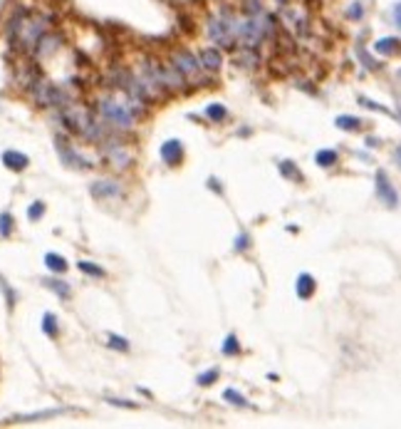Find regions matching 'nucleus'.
<instances>
[{
    "label": "nucleus",
    "mask_w": 401,
    "mask_h": 429,
    "mask_svg": "<svg viewBox=\"0 0 401 429\" xmlns=\"http://www.w3.org/2000/svg\"><path fill=\"white\" fill-rule=\"evenodd\" d=\"M357 55H359V58L364 60V65H367L369 70H376V67H379V62H376V60H369V58H367V52H364V47H359V50H357Z\"/></svg>",
    "instance_id": "32"
},
{
    "label": "nucleus",
    "mask_w": 401,
    "mask_h": 429,
    "mask_svg": "<svg viewBox=\"0 0 401 429\" xmlns=\"http://www.w3.org/2000/svg\"><path fill=\"white\" fill-rule=\"evenodd\" d=\"M208 32H211V38H213L218 45H223V47H233L235 38L228 32L225 20H221V17H213V20H211V25H208Z\"/></svg>",
    "instance_id": "5"
},
{
    "label": "nucleus",
    "mask_w": 401,
    "mask_h": 429,
    "mask_svg": "<svg viewBox=\"0 0 401 429\" xmlns=\"http://www.w3.org/2000/svg\"><path fill=\"white\" fill-rule=\"evenodd\" d=\"M109 404H114V407H126V409H134V407H137L134 402H126V400H109Z\"/></svg>",
    "instance_id": "35"
},
{
    "label": "nucleus",
    "mask_w": 401,
    "mask_h": 429,
    "mask_svg": "<svg viewBox=\"0 0 401 429\" xmlns=\"http://www.w3.org/2000/svg\"><path fill=\"white\" fill-rule=\"evenodd\" d=\"M206 117L216 124V122H223L225 117H228V109L223 107V104H208L206 107Z\"/></svg>",
    "instance_id": "15"
},
{
    "label": "nucleus",
    "mask_w": 401,
    "mask_h": 429,
    "mask_svg": "<svg viewBox=\"0 0 401 429\" xmlns=\"http://www.w3.org/2000/svg\"><path fill=\"white\" fill-rule=\"evenodd\" d=\"M3 164L10 169V172H23V169H28L30 159L23 154V152H15V149H8V152H3Z\"/></svg>",
    "instance_id": "9"
},
{
    "label": "nucleus",
    "mask_w": 401,
    "mask_h": 429,
    "mask_svg": "<svg viewBox=\"0 0 401 429\" xmlns=\"http://www.w3.org/2000/svg\"><path fill=\"white\" fill-rule=\"evenodd\" d=\"M89 194L94 199H114V196L122 194V189H119L117 181H94V184L89 186Z\"/></svg>",
    "instance_id": "8"
},
{
    "label": "nucleus",
    "mask_w": 401,
    "mask_h": 429,
    "mask_svg": "<svg viewBox=\"0 0 401 429\" xmlns=\"http://www.w3.org/2000/svg\"><path fill=\"white\" fill-rule=\"evenodd\" d=\"M208 186H211V189H216V191L221 194V186H218V179H208Z\"/></svg>",
    "instance_id": "36"
},
{
    "label": "nucleus",
    "mask_w": 401,
    "mask_h": 429,
    "mask_svg": "<svg viewBox=\"0 0 401 429\" xmlns=\"http://www.w3.org/2000/svg\"><path fill=\"white\" fill-rule=\"evenodd\" d=\"M45 266H47L50 271H55V273L67 271V260H65L62 256H57V253H47V256H45Z\"/></svg>",
    "instance_id": "13"
},
{
    "label": "nucleus",
    "mask_w": 401,
    "mask_h": 429,
    "mask_svg": "<svg viewBox=\"0 0 401 429\" xmlns=\"http://www.w3.org/2000/svg\"><path fill=\"white\" fill-rule=\"evenodd\" d=\"M57 152H60V157H62V161H65L67 166H77V169H87V166H89V161L80 157L72 146H67L62 137H57Z\"/></svg>",
    "instance_id": "6"
},
{
    "label": "nucleus",
    "mask_w": 401,
    "mask_h": 429,
    "mask_svg": "<svg viewBox=\"0 0 401 429\" xmlns=\"http://www.w3.org/2000/svg\"><path fill=\"white\" fill-rule=\"evenodd\" d=\"M295 290H297V298L307 301V298L315 293V278H312L310 273H302V275L297 278V283H295Z\"/></svg>",
    "instance_id": "12"
},
{
    "label": "nucleus",
    "mask_w": 401,
    "mask_h": 429,
    "mask_svg": "<svg viewBox=\"0 0 401 429\" xmlns=\"http://www.w3.org/2000/svg\"><path fill=\"white\" fill-rule=\"evenodd\" d=\"M174 67L186 77H194L201 72V62H198V58H194V52L181 50V52H174Z\"/></svg>",
    "instance_id": "3"
},
{
    "label": "nucleus",
    "mask_w": 401,
    "mask_h": 429,
    "mask_svg": "<svg viewBox=\"0 0 401 429\" xmlns=\"http://www.w3.org/2000/svg\"><path fill=\"white\" fill-rule=\"evenodd\" d=\"M0 8H3V0H0Z\"/></svg>",
    "instance_id": "38"
},
{
    "label": "nucleus",
    "mask_w": 401,
    "mask_h": 429,
    "mask_svg": "<svg viewBox=\"0 0 401 429\" xmlns=\"http://www.w3.org/2000/svg\"><path fill=\"white\" fill-rule=\"evenodd\" d=\"M161 159L166 161V164H179L181 159H183V146H181L179 139H168L166 144H161Z\"/></svg>",
    "instance_id": "10"
},
{
    "label": "nucleus",
    "mask_w": 401,
    "mask_h": 429,
    "mask_svg": "<svg viewBox=\"0 0 401 429\" xmlns=\"http://www.w3.org/2000/svg\"><path fill=\"white\" fill-rule=\"evenodd\" d=\"M315 161H317L319 166H332V164H337V152L334 149H319Z\"/></svg>",
    "instance_id": "19"
},
{
    "label": "nucleus",
    "mask_w": 401,
    "mask_h": 429,
    "mask_svg": "<svg viewBox=\"0 0 401 429\" xmlns=\"http://www.w3.org/2000/svg\"><path fill=\"white\" fill-rule=\"evenodd\" d=\"M250 246V238H248V233H240L238 238H235V244H233V248L235 251H245Z\"/></svg>",
    "instance_id": "30"
},
{
    "label": "nucleus",
    "mask_w": 401,
    "mask_h": 429,
    "mask_svg": "<svg viewBox=\"0 0 401 429\" xmlns=\"http://www.w3.org/2000/svg\"><path fill=\"white\" fill-rule=\"evenodd\" d=\"M67 409H45V412H35V415H25V417H15L17 422H35V419H47V417H57L65 415Z\"/></svg>",
    "instance_id": "17"
},
{
    "label": "nucleus",
    "mask_w": 401,
    "mask_h": 429,
    "mask_svg": "<svg viewBox=\"0 0 401 429\" xmlns=\"http://www.w3.org/2000/svg\"><path fill=\"white\" fill-rule=\"evenodd\" d=\"M99 112L114 127H122V129L134 127V115H131L129 104H119V102H114V100H102L99 102Z\"/></svg>",
    "instance_id": "1"
},
{
    "label": "nucleus",
    "mask_w": 401,
    "mask_h": 429,
    "mask_svg": "<svg viewBox=\"0 0 401 429\" xmlns=\"http://www.w3.org/2000/svg\"><path fill=\"white\" fill-rule=\"evenodd\" d=\"M77 268H80L82 273H87V275H94V278H104V275H107L104 268H99L97 263H92V260H80Z\"/></svg>",
    "instance_id": "18"
},
{
    "label": "nucleus",
    "mask_w": 401,
    "mask_h": 429,
    "mask_svg": "<svg viewBox=\"0 0 401 429\" xmlns=\"http://www.w3.org/2000/svg\"><path fill=\"white\" fill-rule=\"evenodd\" d=\"M238 38L243 40V45H245V47H250V50H253V47H255V45H258L265 38L263 25H260V17H258V15H253V17H248V20H243Z\"/></svg>",
    "instance_id": "2"
},
{
    "label": "nucleus",
    "mask_w": 401,
    "mask_h": 429,
    "mask_svg": "<svg viewBox=\"0 0 401 429\" xmlns=\"http://www.w3.org/2000/svg\"><path fill=\"white\" fill-rule=\"evenodd\" d=\"M13 233V216L10 214H0V236L8 238Z\"/></svg>",
    "instance_id": "26"
},
{
    "label": "nucleus",
    "mask_w": 401,
    "mask_h": 429,
    "mask_svg": "<svg viewBox=\"0 0 401 429\" xmlns=\"http://www.w3.org/2000/svg\"><path fill=\"white\" fill-rule=\"evenodd\" d=\"M359 102L364 104V107H369V109H376V112H384V115H389V109H384L381 104H376V102H372V100H364V97H361Z\"/></svg>",
    "instance_id": "34"
},
{
    "label": "nucleus",
    "mask_w": 401,
    "mask_h": 429,
    "mask_svg": "<svg viewBox=\"0 0 401 429\" xmlns=\"http://www.w3.org/2000/svg\"><path fill=\"white\" fill-rule=\"evenodd\" d=\"M396 45H399V40H396V38H384V40H379V43L374 45V47H376V52H381V55H389V52H396Z\"/></svg>",
    "instance_id": "22"
},
{
    "label": "nucleus",
    "mask_w": 401,
    "mask_h": 429,
    "mask_svg": "<svg viewBox=\"0 0 401 429\" xmlns=\"http://www.w3.org/2000/svg\"><path fill=\"white\" fill-rule=\"evenodd\" d=\"M109 347H114V350H122V352H129V340L122 338V335H109Z\"/></svg>",
    "instance_id": "27"
},
{
    "label": "nucleus",
    "mask_w": 401,
    "mask_h": 429,
    "mask_svg": "<svg viewBox=\"0 0 401 429\" xmlns=\"http://www.w3.org/2000/svg\"><path fill=\"white\" fill-rule=\"evenodd\" d=\"M42 214H45V203H42V201H35V203L28 209V218H30V221H37V218H42Z\"/></svg>",
    "instance_id": "29"
},
{
    "label": "nucleus",
    "mask_w": 401,
    "mask_h": 429,
    "mask_svg": "<svg viewBox=\"0 0 401 429\" xmlns=\"http://www.w3.org/2000/svg\"><path fill=\"white\" fill-rule=\"evenodd\" d=\"M334 124H337V127H339V129H347V132L352 129V132H354V129H359V127H361V119H359V117L339 115V117H337V119H334Z\"/></svg>",
    "instance_id": "14"
},
{
    "label": "nucleus",
    "mask_w": 401,
    "mask_h": 429,
    "mask_svg": "<svg viewBox=\"0 0 401 429\" xmlns=\"http://www.w3.org/2000/svg\"><path fill=\"white\" fill-rule=\"evenodd\" d=\"M218 380V367H211V370H206V372H201L198 377H196V382L201 387H208V385H213Z\"/></svg>",
    "instance_id": "23"
},
{
    "label": "nucleus",
    "mask_w": 401,
    "mask_h": 429,
    "mask_svg": "<svg viewBox=\"0 0 401 429\" xmlns=\"http://www.w3.org/2000/svg\"><path fill=\"white\" fill-rule=\"evenodd\" d=\"M260 10H263V8H260V0H248V5H245V13H248L250 17H253V15H260Z\"/></svg>",
    "instance_id": "31"
},
{
    "label": "nucleus",
    "mask_w": 401,
    "mask_h": 429,
    "mask_svg": "<svg viewBox=\"0 0 401 429\" xmlns=\"http://www.w3.org/2000/svg\"><path fill=\"white\" fill-rule=\"evenodd\" d=\"M223 400L231 402V404H235V407H248V400L238 392V389H233V387H228V389H223Z\"/></svg>",
    "instance_id": "16"
},
{
    "label": "nucleus",
    "mask_w": 401,
    "mask_h": 429,
    "mask_svg": "<svg viewBox=\"0 0 401 429\" xmlns=\"http://www.w3.org/2000/svg\"><path fill=\"white\" fill-rule=\"evenodd\" d=\"M198 62H201V67H206V70H213V72H216L223 65V55L218 52V50H213V47H206V50L201 52Z\"/></svg>",
    "instance_id": "11"
},
{
    "label": "nucleus",
    "mask_w": 401,
    "mask_h": 429,
    "mask_svg": "<svg viewBox=\"0 0 401 429\" xmlns=\"http://www.w3.org/2000/svg\"><path fill=\"white\" fill-rule=\"evenodd\" d=\"M104 152H107V157H109L111 161H114V164L119 166V169H126V166L131 164V154H129V152H126V149H124V146H122L119 142H114V144L107 142Z\"/></svg>",
    "instance_id": "7"
},
{
    "label": "nucleus",
    "mask_w": 401,
    "mask_h": 429,
    "mask_svg": "<svg viewBox=\"0 0 401 429\" xmlns=\"http://www.w3.org/2000/svg\"><path fill=\"white\" fill-rule=\"evenodd\" d=\"M361 13H364V10H361V3H352V8L347 10V15H349V17H354V20H359Z\"/></svg>",
    "instance_id": "33"
},
{
    "label": "nucleus",
    "mask_w": 401,
    "mask_h": 429,
    "mask_svg": "<svg viewBox=\"0 0 401 429\" xmlns=\"http://www.w3.org/2000/svg\"><path fill=\"white\" fill-rule=\"evenodd\" d=\"M280 172H282V176H288V179L302 181V174L297 172V166H295L292 161H282V164H280Z\"/></svg>",
    "instance_id": "24"
},
{
    "label": "nucleus",
    "mask_w": 401,
    "mask_h": 429,
    "mask_svg": "<svg viewBox=\"0 0 401 429\" xmlns=\"http://www.w3.org/2000/svg\"><path fill=\"white\" fill-rule=\"evenodd\" d=\"M376 194H379V199L384 201L387 206H396L399 203V196H396V191L391 189V181H389V176H387V172H376Z\"/></svg>",
    "instance_id": "4"
},
{
    "label": "nucleus",
    "mask_w": 401,
    "mask_h": 429,
    "mask_svg": "<svg viewBox=\"0 0 401 429\" xmlns=\"http://www.w3.org/2000/svg\"><path fill=\"white\" fill-rule=\"evenodd\" d=\"M42 332L47 338H57V318L52 313H45V318H42Z\"/></svg>",
    "instance_id": "21"
},
{
    "label": "nucleus",
    "mask_w": 401,
    "mask_h": 429,
    "mask_svg": "<svg viewBox=\"0 0 401 429\" xmlns=\"http://www.w3.org/2000/svg\"><path fill=\"white\" fill-rule=\"evenodd\" d=\"M394 25H399V5H394Z\"/></svg>",
    "instance_id": "37"
},
{
    "label": "nucleus",
    "mask_w": 401,
    "mask_h": 429,
    "mask_svg": "<svg viewBox=\"0 0 401 429\" xmlns=\"http://www.w3.org/2000/svg\"><path fill=\"white\" fill-rule=\"evenodd\" d=\"M47 288L50 290H55L60 298H65L67 301L69 293H72V288H69V283H65V281H57V278H52V281H47Z\"/></svg>",
    "instance_id": "20"
},
{
    "label": "nucleus",
    "mask_w": 401,
    "mask_h": 429,
    "mask_svg": "<svg viewBox=\"0 0 401 429\" xmlns=\"http://www.w3.org/2000/svg\"><path fill=\"white\" fill-rule=\"evenodd\" d=\"M221 350H223V355H238V352H240V343H238V338H235V335H228Z\"/></svg>",
    "instance_id": "25"
},
{
    "label": "nucleus",
    "mask_w": 401,
    "mask_h": 429,
    "mask_svg": "<svg viewBox=\"0 0 401 429\" xmlns=\"http://www.w3.org/2000/svg\"><path fill=\"white\" fill-rule=\"evenodd\" d=\"M238 62H243V67H255V65H258V55H255V52L248 47V50L238 58Z\"/></svg>",
    "instance_id": "28"
}]
</instances>
